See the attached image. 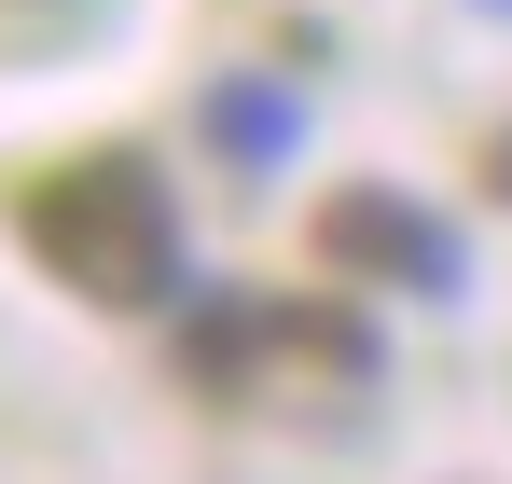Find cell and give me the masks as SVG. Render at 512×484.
Listing matches in <instances>:
<instances>
[{
    "instance_id": "6da1fadb",
    "label": "cell",
    "mask_w": 512,
    "mask_h": 484,
    "mask_svg": "<svg viewBox=\"0 0 512 484\" xmlns=\"http://www.w3.org/2000/svg\"><path fill=\"white\" fill-rule=\"evenodd\" d=\"M14 236L42 249V277H70L111 319L167 305V277H180V208H167V180L139 153H84V166H56V180H28Z\"/></svg>"
},
{
    "instance_id": "7a4b0ae2",
    "label": "cell",
    "mask_w": 512,
    "mask_h": 484,
    "mask_svg": "<svg viewBox=\"0 0 512 484\" xmlns=\"http://www.w3.org/2000/svg\"><path fill=\"white\" fill-rule=\"evenodd\" d=\"M319 263L360 277V291H457V222H429L416 194H333L319 208Z\"/></svg>"
},
{
    "instance_id": "3957f363",
    "label": "cell",
    "mask_w": 512,
    "mask_h": 484,
    "mask_svg": "<svg viewBox=\"0 0 512 484\" xmlns=\"http://www.w3.org/2000/svg\"><path fill=\"white\" fill-rule=\"evenodd\" d=\"M208 125H222V139H236V153H277V139H291V111H277V97H250V83H222V97H208Z\"/></svg>"
},
{
    "instance_id": "277c9868",
    "label": "cell",
    "mask_w": 512,
    "mask_h": 484,
    "mask_svg": "<svg viewBox=\"0 0 512 484\" xmlns=\"http://www.w3.org/2000/svg\"><path fill=\"white\" fill-rule=\"evenodd\" d=\"M499 194H512V139H499Z\"/></svg>"
}]
</instances>
